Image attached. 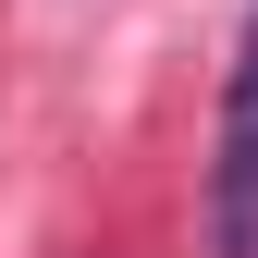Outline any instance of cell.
Returning a JSON list of instances; mask_svg holds the SVG:
<instances>
[{
	"mask_svg": "<svg viewBox=\"0 0 258 258\" xmlns=\"http://www.w3.org/2000/svg\"><path fill=\"white\" fill-rule=\"evenodd\" d=\"M209 258H258V0L221 74V172H209Z\"/></svg>",
	"mask_w": 258,
	"mask_h": 258,
	"instance_id": "cell-1",
	"label": "cell"
}]
</instances>
